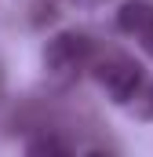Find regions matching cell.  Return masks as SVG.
I'll return each mask as SVG.
<instances>
[{"mask_svg":"<svg viewBox=\"0 0 153 157\" xmlns=\"http://www.w3.org/2000/svg\"><path fill=\"white\" fill-rule=\"evenodd\" d=\"M91 77L95 84L113 99L117 106H128L135 95H139V88L146 84V73H142V66L128 55V51H106V55H99L95 51V59H91Z\"/></svg>","mask_w":153,"mask_h":157,"instance_id":"cell-1","label":"cell"},{"mask_svg":"<svg viewBox=\"0 0 153 157\" xmlns=\"http://www.w3.org/2000/svg\"><path fill=\"white\" fill-rule=\"evenodd\" d=\"M95 59V40L84 29H62L55 37H47L44 51H40V62L47 70V77L55 80H73L80 70H88Z\"/></svg>","mask_w":153,"mask_h":157,"instance_id":"cell-2","label":"cell"},{"mask_svg":"<svg viewBox=\"0 0 153 157\" xmlns=\"http://www.w3.org/2000/svg\"><path fill=\"white\" fill-rule=\"evenodd\" d=\"M117 29L128 33L146 55H153V4L150 0H128V4H120Z\"/></svg>","mask_w":153,"mask_h":157,"instance_id":"cell-3","label":"cell"}]
</instances>
